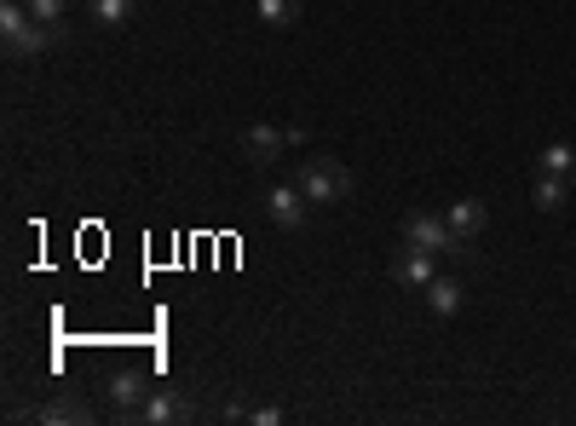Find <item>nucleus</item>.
I'll return each mask as SVG.
<instances>
[{
  "instance_id": "obj_11",
  "label": "nucleus",
  "mask_w": 576,
  "mask_h": 426,
  "mask_svg": "<svg viewBox=\"0 0 576 426\" xmlns=\"http://www.w3.org/2000/svg\"><path fill=\"white\" fill-rule=\"evenodd\" d=\"M531 196H536V208H542V214H559V208L570 203V179H565V173H542V167H536Z\"/></svg>"
},
{
  "instance_id": "obj_16",
  "label": "nucleus",
  "mask_w": 576,
  "mask_h": 426,
  "mask_svg": "<svg viewBox=\"0 0 576 426\" xmlns=\"http://www.w3.org/2000/svg\"><path fill=\"white\" fill-rule=\"evenodd\" d=\"M23 7H30V18H41V23H53V30H64L69 0H23Z\"/></svg>"
},
{
  "instance_id": "obj_15",
  "label": "nucleus",
  "mask_w": 576,
  "mask_h": 426,
  "mask_svg": "<svg viewBox=\"0 0 576 426\" xmlns=\"http://www.w3.org/2000/svg\"><path fill=\"white\" fill-rule=\"evenodd\" d=\"M542 173H576V150L559 139V144H547L542 150Z\"/></svg>"
},
{
  "instance_id": "obj_9",
  "label": "nucleus",
  "mask_w": 576,
  "mask_h": 426,
  "mask_svg": "<svg viewBox=\"0 0 576 426\" xmlns=\"http://www.w3.org/2000/svg\"><path fill=\"white\" fill-rule=\"evenodd\" d=\"M449 237L456 242H479L485 237V225H490V214H485V203H472V196H461V203H449Z\"/></svg>"
},
{
  "instance_id": "obj_4",
  "label": "nucleus",
  "mask_w": 576,
  "mask_h": 426,
  "mask_svg": "<svg viewBox=\"0 0 576 426\" xmlns=\"http://www.w3.org/2000/svg\"><path fill=\"white\" fill-rule=\"evenodd\" d=\"M283 150H289V128H271V121L242 128V156H248V167H278Z\"/></svg>"
},
{
  "instance_id": "obj_12",
  "label": "nucleus",
  "mask_w": 576,
  "mask_h": 426,
  "mask_svg": "<svg viewBox=\"0 0 576 426\" xmlns=\"http://www.w3.org/2000/svg\"><path fill=\"white\" fill-rule=\"evenodd\" d=\"M133 12H139V0H93L87 7V18L98 30H121V23H133Z\"/></svg>"
},
{
  "instance_id": "obj_6",
  "label": "nucleus",
  "mask_w": 576,
  "mask_h": 426,
  "mask_svg": "<svg viewBox=\"0 0 576 426\" xmlns=\"http://www.w3.org/2000/svg\"><path fill=\"white\" fill-rule=\"evenodd\" d=\"M139 420H144V426H180V420H191V397H185L180 386H150Z\"/></svg>"
},
{
  "instance_id": "obj_18",
  "label": "nucleus",
  "mask_w": 576,
  "mask_h": 426,
  "mask_svg": "<svg viewBox=\"0 0 576 426\" xmlns=\"http://www.w3.org/2000/svg\"><path fill=\"white\" fill-rule=\"evenodd\" d=\"M225 420H254V409H248V404H237V397H231V404H225Z\"/></svg>"
},
{
  "instance_id": "obj_13",
  "label": "nucleus",
  "mask_w": 576,
  "mask_h": 426,
  "mask_svg": "<svg viewBox=\"0 0 576 426\" xmlns=\"http://www.w3.org/2000/svg\"><path fill=\"white\" fill-rule=\"evenodd\" d=\"M461 299H467V294H461L456 277H433V283H427V306H433L438 317H456V312H461Z\"/></svg>"
},
{
  "instance_id": "obj_17",
  "label": "nucleus",
  "mask_w": 576,
  "mask_h": 426,
  "mask_svg": "<svg viewBox=\"0 0 576 426\" xmlns=\"http://www.w3.org/2000/svg\"><path fill=\"white\" fill-rule=\"evenodd\" d=\"M289 415L278 409V404H265V409H254V426H283Z\"/></svg>"
},
{
  "instance_id": "obj_19",
  "label": "nucleus",
  "mask_w": 576,
  "mask_h": 426,
  "mask_svg": "<svg viewBox=\"0 0 576 426\" xmlns=\"http://www.w3.org/2000/svg\"><path fill=\"white\" fill-rule=\"evenodd\" d=\"M570 190H576V173H570Z\"/></svg>"
},
{
  "instance_id": "obj_2",
  "label": "nucleus",
  "mask_w": 576,
  "mask_h": 426,
  "mask_svg": "<svg viewBox=\"0 0 576 426\" xmlns=\"http://www.w3.org/2000/svg\"><path fill=\"white\" fill-rule=\"evenodd\" d=\"M294 185L306 190V203L312 208H335V203H346L352 196V167L346 162H335V156H306L300 162V173H294Z\"/></svg>"
},
{
  "instance_id": "obj_7",
  "label": "nucleus",
  "mask_w": 576,
  "mask_h": 426,
  "mask_svg": "<svg viewBox=\"0 0 576 426\" xmlns=\"http://www.w3.org/2000/svg\"><path fill=\"white\" fill-rule=\"evenodd\" d=\"M438 254H421V248H398L392 254V283H404V288H427L433 277H438V265H433Z\"/></svg>"
},
{
  "instance_id": "obj_8",
  "label": "nucleus",
  "mask_w": 576,
  "mask_h": 426,
  "mask_svg": "<svg viewBox=\"0 0 576 426\" xmlns=\"http://www.w3.org/2000/svg\"><path fill=\"white\" fill-rule=\"evenodd\" d=\"M144 397H150V381H144L139 369H128V374H116V381H110V409H116L121 420H139Z\"/></svg>"
},
{
  "instance_id": "obj_3",
  "label": "nucleus",
  "mask_w": 576,
  "mask_h": 426,
  "mask_svg": "<svg viewBox=\"0 0 576 426\" xmlns=\"http://www.w3.org/2000/svg\"><path fill=\"white\" fill-rule=\"evenodd\" d=\"M404 242L421 248V254H467V248H472V242H456V237H449V219H444V214H427V208H415V214L404 219Z\"/></svg>"
},
{
  "instance_id": "obj_5",
  "label": "nucleus",
  "mask_w": 576,
  "mask_h": 426,
  "mask_svg": "<svg viewBox=\"0 0 576 426\" xmlns=\"http://www.w3.org/2000/svg\"><path fill=\"white\" fill-rule=\"evenodd\" d=\"M306 190L300 185H271L265 190V219L278 225V231H300V225H306Z\"/></svg>"
},
{
  "instance_id": "obj_10",
  "label": "nucleus",
  "mask_w": 576,
  "mask_h": 426,
  "mask_svg": "<svg viewBox=\"0 0 576 426\" xmlns=\"http://www.w3.org/2000/svg\"><path fill=\"white\" fill-rule=\"evenodd\" d=\"M93 415H98V409L87 404L81 392H64V397H53L46 409H35V420H41V426H87Z\"/></svg>"
},
{
  "instance_id": "obj_14",
  "label": "nucleus",
  "mask_w": 576,
  "mask_h": 426,
  "mask_svg": "<svg viewBox=\"0 0 576 426\" xmlns=\"http://www.w3.org/2000/svg\"><path fill=\"white\" fill-rule=\"evenodd\" d=\"M254 12L265 30H289V23H300V0H260Z\"/></svg>"
},
{
  "instance_id": "obj_1",
  "label": "nucleus",
  "mask_w": 576,
  "mask_h": 426,
  "mask_svg": "<svg viewBox=\"0 0 576 426\" xmlns=\"http://www.w3.org/2000/svg\"><path fill=\"white\" fill-rule=\"evenodd\" d=\"M0 41H7V58H41L46 46L64 41V30L30 18V7H23V0H0Z\"/></svg>"
}]
</instances>
